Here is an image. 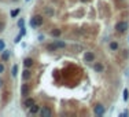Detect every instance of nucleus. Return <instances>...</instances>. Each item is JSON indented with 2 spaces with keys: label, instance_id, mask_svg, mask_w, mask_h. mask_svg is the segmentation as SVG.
Returning <instances> with one entry per match:
<instances>
[{
  "label": "nucleus",
  "instance_id": "9b49d317",
  "mask_svg": "<svg viewBox=\"0 0 129 117\" xmlns=\"http://www.w3.org/2000/svg\"><path fill=\"white\" fill-rule=\"evenodd\" d=\"M95 70H96V72H99V73H102L103 70H104V68H103L102 63H96V65H95Z\"/></svg>",
  "mask_w": 129,
  "mask_h": 117
},
{
  "label": "nucleus",
  "instance_id": "20e7f679",
  "mask_svg": "<svg viewBox=\"0 0 129 117\" xmlns=\"http://www.w3.org/2000/svg\"><path fill=\"white\" fill-rule=\"evenodd\" d=\"M85 61L87 62H94L95 61V54L94 52H91V51H87V54H85Z\"/></svg>",
  "mask_w": 129,
  "mask_h": 117
},
{
  "label": "nucleus",
  "instance_id": "4be33fe9",
  "mask_svg": "<svg viewBox=\"0 0 129 117\" xmlns=\"http://www.w3.org/2000/svg\"><path fill=\"white\" fill-rule=\"evenodd\" d=\"M24 24H25L24 19H19V21H18V26L19 28H24Z\"/></svg>",
  "mask_w": 129,
  "mask_h": 117
},
{
  "label": "nucleus",
  "instance_id": "ddd939ff",
  "mask_svg": "<svg viewBox=\"0 0 129 117\" xmlns=\"http://www.w3.org/2000/svg\"><path fill=\"white\" fill-rule=\"evenodd\" d=\"M110 48H111L113 51H117V50H118V43H115V41L110 43Z\"/></svg>",
  "mask_w": 129,
  "mask_h": 117
},
{
  "label": "nucleus",
  "instance_id": "f8f14e48",
  "mask_svg": "<svg viewBox=\"0 0 129 117\" xmlns=\"http://www.w3.org/2000/svg\"><path fill=\"white\" fill-rule=\"evenodd\" d=\"M56 48H58V47H56L55 43H52V44H48V45H47V50H48V51H55Z\"/></svg>",
  "mask_w": 129,
  "mask_h": 117
},
{
  "label": "nucleus",
  "instance_id": "4468645a",
  "mask_svg": "<svg viewBox=\"0 0 129 117\" xmlns=\"http://www.w3.org/2000/svg\"><path fill=\"white\" fill-rule=\"evenodd\" d=\"M55 44H56V47H58V48H64V45H66L63 41H61V40H56Z\"/></svg>",
  "mask_w": 129,
  "mask_h": 117
},
{
  "label": "nucleus",
  "instance_id": "f3484780",
  "mask_svg": "<svg viewBox=\"0 0 129 117\" xmlns=\"http://www.w3.org/2000/svg\"><path fill=\"white\" fill-rule=\"evenodd\" d=\"M128 98H129V91L124 90V101H128Z\"/></svg>",
  "mask_w": 129,
  "mask_h": 117
},
{
  "label": "nucleus",
  "instance_id": "423d86ee",
  "mask_svg": "<svg viewBox=\"0 0 129 117\" xmlns=\"http://www.w3.org/2000/svg\"><path fill=\"white\" fill-rule=\"evenodd\" d=\"M95 113L99 114V116H102V114L104 113V108H103L102 105H96L95 106Z\"/></svg>",
  "mask_w": 129,
  "mask_h": 117
},
{
  "label": "nucleus",
  "instance_id": "7ed1b4c3",
  "mask_svg": "<svg viewBox=\"0 0 129 117\" xmlns=\"http://www.w3.org/2000/svg\"><path fill=\"white\" fill-rule=\"evenodd\" d=\"M40 114L43 117H51V116H52V110H51L50 108H47V106H45V108H43L40 110Z\"/></svg>",
  "mask_w": 129,
  "mask_h": 117
},
{
  "label": "nucleus",
  "instance_id": "a211bd4d",
  "mask_svg": "<svg viewBox=\"0 0 129 117\" xmlns=\"http://www.w3.org/2000/svg\"><path fill=\"white\" fill-rule=\"evenodd\" d=\"M52 36H55V37L61 36V30H59V29H56V30H52Z\"/></svg>",
  "mask_w": 129,
  "mask_h": 117
},
{
  "label": "nucleus",
  "instance_id": "1a4fd4ad",
  "mask_svg": "<svg viewBox=\"0 0 129 117\" xmlns=\"http://www.w3.org/2000/svg\"><path fill=\"white\" fill-rule=\"evenodd\" d=\"M24 65H25V68H32L33 66V59L32 58H26V59L24 61Z\"/></svg>",
  "mask_w": 129,
  "mask_h": 117
},
{
  "label": "nucleus",
  "instance_id": "9d476101",
  "mask_svg": "<svg viewBox=\"0 0 129 117\" xmlns=\"http://www.w3.org/2000/svg\"><path fill=\"white\" fill-rule=\"evenodd\" d=\"M38 110H40V106H38V105H36V103H34V105H32V106H30V113H32V114L38 113Z\"/></svg>",
  "mask_w": 129,
  "mask_h": 117
},
{
  "label": "nucleus",
  "instance_id": "f257e3e1",
  "mask_svg": "<svg viewBox=\"0 0 129 117\" xmlns=\"http://www.w3.org/2000/svg\"><path fill=\"white\" fill-rule=\"evenodd\" d=\"M43 22H44V18L41 17V15H34L32 19H30V26L32 28H38L43 25Z\"/></svg>",
  "mask_w": 129,
  "mask_h": 117
},
{
  "label": "nucleus",
  "instance_id": "f03ea898",
  "mask_svg": "<svg viewBox=\"0 0 129 117\" xmlns=\"http://www.w3.org/2000/svg\"><path fill=\"white\" fill-rule=\"evenodd\" d=\"M129 28V24L126 21H120L117 25H115V29H117V32H121V33H124L126 29Z\"/></svg>",
  "mask_w": 129,
  "mask_h": 117
},
{
  "label": "nucleus",
  "instance_id": "dca6fc26",
  "mask_svg": "<svg viewBox=\"0 0 129 117\" xmlns=\"http://www.w3.org/2000/svg\"><path fill=\"white\" fill-rule=\"evenodd\" d=\"M17 73H18V66L14 65V66H12V76L15 77V76H17Z\"/></svg>",
  "mask_w": 129,
  "mask_h": 117
},
{
  "label": "nucleus",
  "instance_id": "5701e85b",
  "mask_svg": "<svg viewBox=\"0 0 129 117\" xmlns=\"http://www.w3.org/2000/svg\"><path fill=\"white\" fill-rule=\"evenodd\" d=\"M4 72V65L3 63H0V73H3Z\"/></svg>",
  "mask_w": 129,
  "mask_h": 117
},
{
  "label": "nucleus",
  "instance_id": "6ab92c4d",
  "mask_svg": "<svg viewBox=\"0 0 129 117\" xmlns=\"http://www.w3.org/2000/svg\"><path fill=\"white\" fill-rule=\"evenodd\" d=\"M22 36H24L22 33H21V35H18V36L15 37V40H14V41H15V43H19V41H21V39H22Z\"/></svg>",
  "mask_w": 129,
  "mask_h": 117
},
{
  "label": "nucleus",
  "instance_id": "412c9836",
  "mask_svg": "<svg viewBox=\"0 0 129 117\" xmlns=\"http://www.w3.org/2000/svg\"><path fill=\"white\" fill-rule=\"evenodd\" d=\"M18 12H19V8H18V10H14V11L11 12V17H17Z\"/></svg>",
  "mask_w": 129,
  "mask_h": 117
},
{
  "label": "nucleus",
  "instance_id": "39448f33",
  "mask_svg": "<svg viewBox=\"0 0 129 117\" xmlns=\"http://www.w3.org/2000/svg\"><path fill=\"white\" fill-rule=\"evenodd\" d=\"M21 95H24V96L29 95V87H28L26 84H22V85H21Z\"/></svg>",
  "mask_w": 129,
  "mask_h": 117
},
{
  "label": "nucleus",
  "instance_id": "0eeeda50",
  "mask_svg": "<svg viewBox=\"0 0 129 117\" xmlns=\"http://www.w3.org/2000/svg\"><path fill=\"white\" fill-rule=\"evenodd\" d=\"M22 77H24V80H29V78L32 77V73H30L29 68H26V69L24 70V75H22Z\"/></svg>",
  "mask_w": 129,
  "mask_h": 117
},
{
  "label": "nucleus",
  "instance_id": "6e6552de",
  "mask_svg": "<svg viewBox=\"0 0 129 117\" xmlns=\"http://www.w3.org/2000/svg\"><path fill=\"white\" fill-rule=\"evenodd\" d=\"M24 105L26 106V108H30L32 105H34V99H33V98H28V99H25Z\"/></svg>",
  "mask_w": 129,
  "mask_h": 117
},
{
  "label": "nucleus",
  "instance_id": "2eb2a0df",
  "mask_svg": "<svg viewBox=\"0 0 129 117\" xmlns=\"http://www.w3.org/2000/svg\"><path fill=\"white\" fill-rule=\"evenodd\" d=\"M3 61H7L10 58V51H7V50H4V52H3Z\"/></svg>",
  "mask_w": 129,
  "mask_h": 117
},
{
  "label": "nucleus",
  "instance_id": "aec40b11",
  "mask_svg": "<svg viewBox=\"0 0 129 117\" xmlns=\"http://www.w3.org/2000/svg\"><path fill=\"white\" fill-rule=\"evenodd\" d=\"M0 51H4V41L0 40Z\"/></svg>",
  "mask_w": 129,
  "mask_h": 117
}]
</instances>
